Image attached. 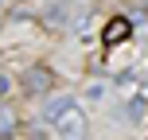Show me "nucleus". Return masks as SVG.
I'll return each instance as SVG.
<instances>
[{"label":"nucleus","mask_w":148,"mask_h":140,"mask_svg":"<svg viewBox=\"0 0 148 140\" xmlns=\"http://www.w3.org/2000/svg\"><path fill=\"white\" fill-rule=\"evenodd\" d=\"M129 35H133V23H129V16H117V20H109V23H105L101 43H105V47H117V43H125Z\"/></svg>","instance_id":"20e7f679"},{"label":"nucleus","mask_w":148,"mask_h":140,"mask_svg":"<svg viewBox=\"0 0 148 140\" xmlns=\"http://www.w3.org/2000/svg\"><path fill=\"white\" fill-rule=\"evenodd\" d=\"M8 136H16V113L0 101V140H8Z\"/></svg>","instance_id":"39448f33"},{"label":"nucleus","mask_w":148,"mask_h":140,"mask_svg":"<svg viewBox=\"0 0 148 140\" xmlns=\"http://www.w3.org/2000/svg\"><path fill=\"white\" fill-rule=\"evenodd\" d=\"M70 20H74V4L70 0H51V4H47V12H43V23L47 27H70Z\"/></svg>","instance_id":"f03ea898"},{"label":"nucleus","mask_w":148,"mask_h":140,"mask_svg":"<svg viewBox=\"0 0 148 140\" xmlns=\"http://www.w3.org/2000/svg\"><path fill=\"white\" fill-rule=\"evenodd\" d=\"M66 109H70V97H62V101H51V105H47V117H51V121H59Z\"/></svg>","instance_id":"423d86ee"},{"label":"nucleus","mask_w":148,"mask_h":140,"mask_svg":"<svg viewBox=\"0 0 148 140\" xmlns=\"http://www.w3.org/2000/svg\"><path fill=\"white\" fill-rule=\"evenodd\" d=\"M51 82H55V74L47 70V66H31V70H23V89H27L31 97L47 94V89H51Z\"/></svg>","instance_id":"7ed1b4c3"},{"label":"nucleus","mask_w":148,"mask_h":140,"mask_svg":"<svg viewBox=\"0 0 148 140\" xmlns=\"http://www.w3.org/2000/svg\"><path fill=\"white\" fill-rule=\"evenodd\" d=\"M4 89H8V78H4V74H0V94H4Z\"/></svg>","instance_id":"0eeeda50"},{"label":"nucleus","mask_w":148,"mask_h":140,"mask_svg":"<svg viewBox=\"0 0 148 140\" xmlns=\"http://www.w3.org/2000/svg\"><path fill=\"white\" fill-rule=\"evenodd\" d=\"M0 4H4V0H0Z\"/></svg>","instance_id":"6e6552de"},{"label":"nucleus","mask_w":148,"mask_h":140,"mask_svg":"<svg viewBox=\"0 0 148 140\" xmlns=\"http://www.w3.org/2000/svg\"><path fill=\"white\" fill-rule=\"evenodd\" d=\"M55 128H59V140H86L90 125H86V113H82L78 105H70V109L55 121Z\"/></svg>","instance_id":"f257e3e1"}]
</instances>
